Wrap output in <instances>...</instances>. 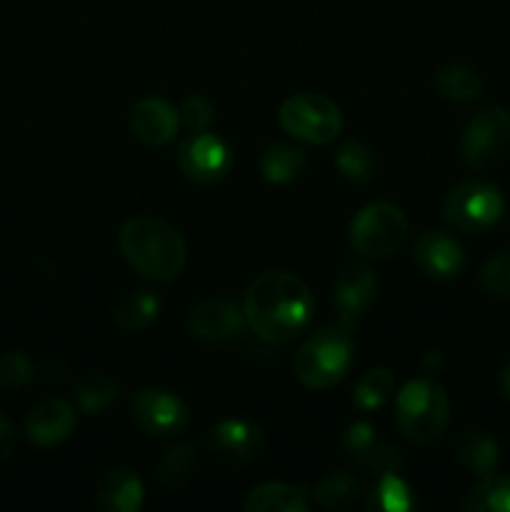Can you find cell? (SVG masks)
Returning <instances> with one entry per match:
<instances>
[{
  "label": "cell",
  "mask_w": 510,
  "mask_h": 512,
  "mask_svg": "<svg viewBox=\"0 0 510 512\" xmlns=\"http://www.w3.org/2000/svg\"><path fill=\"white\" fill-rule=\"evenodd\" d=\"M460 508L468 512H510V478L488 473L468 490Z\"/></svg>",
  "instance_id": "cell-23"
},
{
  "label": "cell",
  "mask_w": 510,
  "mask_h": 512,
  "mask_svg": "<svg viewBox=\"0 0 510 512\" xmlns=\"http://www.w3.org/2000/svg\"><path fill=\"white\" fill-rule=\"evenodd\" d=\"M33 378V363L23 353H0V388H20Z\"/></svg>",
  "instance_id": "cell-32"
},
{
  "label": "cell",
  "mask_w": 510,
  "mask_h": 512,
  "mask_svg": "<svg viewBox=\"0 0 510 512\" xmlns=\"http://www.w3.org/2000/svg\"><path fill=\"white\" fill-rule=\"evenodd\" d=\"M413 260L430 278H455L465 268V250L458 240L443 230H425L413 245Z\"/></svg>",
  "instance_id": "cell-15"
},
{
  "label": "cell",
  "mask_w": 510,
  "mask_h": 512,
  "mask_svg": "<svg viewBox=\"0 0 510 512\" xmlns=\"http://www.w3.org/2000/svg\"><path fill=\"white\" fill-rule=\"evenodd\" d=\"M205 448L225 465L253 463L265 450V433L260 425L245 418H228L213 425L205 438Z\"/></svg>",
  "instance_id": "cell-11"
},
{
  "label": "cell",
  "mask_w": 510,
  "mask_h": 512,
  "mask_svg": "<svg viewBox=\"0 0 510 512\" xmlns=\"http://www.w3.org/2000/svg\"><path fill=\"white\" fill-rule=\"evenodd\" d=\"M435 88L443 98L455 103H468L483 93V80L468 65H443L435 73Z\"/></svg>",
  "instance_id": "cell-27"
},
{
  "label": "cell",
  "mask_w": 510,
  "mask_h": 512,
  "mask_svg": "<svg viewBox=\"0 0 510 512\" xmlns=\"http://www.w3.org/2000/svg\"><path fill=\"white\" fill-rule=\"evenodd\" d=\"M503 195L485 180H465L448 190L443 200V218L463 233H483L503 215Z\"/></svg>",
  "instance_id": "cell-8"
},
{
  "label": "cell",
  "mask_w": 510,
  "mask_h": 512,
  "mask_svg": "<svg viewBox=\"0 0 510 512\" xmlns=\"http://www.w3.org/2000/svg\"><path fill=\"white\" fill-rule=\"evenodd\" d=\"M378 295V278L368 263H348L335 278L333 303L338 308V325L353 333L360 318L368 313Z\"/></svg>",
  "instance_id": "cell-12"
},
{
  "label": "cell",
  "mask_w": 510,
  "mask_h": 512,
  "mask_svg": "<svg viewBox=\"0 0 510 512\" xmlns=\"http://www.w3.org/2000/svg\"><path fill=\"white\" fill-rule=\"evenodd\" d=\"M360 493V483L348 470H330L315 483L313 498L325 510H343L355 503Z\"/></svg>",
  "instance_id": "cell-26"
},
{
  "label": "cell",
  "mask_w": 510,
  "mask_h": 512,
  "mask_svg": "<svg viewBox=\"0 0 510 512\" xmlns=\"http://www.w3.org/2000/svg\"><path fill=\"white\" fill-rule=\"evenodd\" d=\"M130 133L145 145H165L175 138L180 125V115L170 103L160 98H143L130 110Z\"/></svg>",
  "instance_id": "cell-17"
},
{
  "label": "cell",
  "mask_w": 510,
  "mask_h": 512,
  "mask_svg": "<svg viewBox=\"0 0 510 512\" xmlns=\"http://www.w3.org/2000/svg\"><path fill=\"white\" fill-rule=\"evenodd\" d=\"M343 448L358 468L368 470L373 475L398 473L400 465H403V455H400L398 445L390 443L385 435H380L373 425L363 423V420L345 430Z\"/></svg>",
  "instance_id": "cell-13"
},
{
  "label": "cell",
  "mask_w": 510,
  "mask_h": 512,
  "mask_svg": "<svg viewBox=\"0 0 510 512\" xmlns=\"http://www.w3.org/2000/svg\"><path fill=\"white\" fill-rule=\"evenodd\" d=\"M455 458L463 468H468L475 475L493 473L495 463H498V445L493 438L478 430H465L455 443Z\"/></svg>",
  "instance_id": "cell-22"
},
{
  "label": "cell",
  "mask_w": 510,
  "mask_h": 512,
  "mask_svg": "<svg viewBox=\"0 0 510 512\" xmlns=\"http://www.w3.org/2000/svg\"><path fill=\"white\" fill-rule=\"evenodd\" d=\"M415 505L418 503H415V495L410 490V485L398 473H383L375 480L365 508L378 512H408Z\"/></svg>",
  "instance_id": "cell-24"
},
{
  "label": "cell",
  "mask_w": 510,
  "mask_h": 512,
  "mask_svg": "<svg viewBox=\"0 0 510 512\" xmlns=\"http://www.w3.org/2000/svg\"><path fill=\"white\" fill-rule=\"evenodd\" d=\"M305 168H308V158L295 145L275 143L260 158V173L273 185L293 183L295 178H300L305 173Z\"/></svg>",
  "instance_id": "cell-21"
},
{
  "label": "cell",
  "mask_w": 510,
  "mask_h": 512,
  "mask_svg": "<svg viewBox=\"0 0 510 512\" xmlns=\"http://www.w3.org/2000/svg\"><path fill=\"white\" fill-rule=\"evenodd\" d=\"M160 313V300L150 290H128L113 305V323L125 333L150 328Z\"/></svg>",
  "instance_id": "cell-20"
},
{
  "label": "cell",
  "mask_w": 510,
  "mask_h": 512,
  "mask_svg": "<svg viewBox=\"0 0 510 512\" xmlns=\"http://www.w3.org/2000/svg\"><path fill=\"white\" fill-rule=\"evenodd\" d=\"M245 315L233 300L205 298L193 305L188 315V330L203 343H225L243 330Z\"/></svg>",
  "instance_id": "cell-14"
},
{
  "label": "cell",
  "mask_w": 510,
  "mask_h": 512,
  "mask_svg": "<svg viewBox=\"0 0 510 512\" xmlns=\"http://www.w3.org/2000/svg\"><path fill=\"white\" fill-rule=\"evenodd\" d=\"M178 165L193 183H218L233 168V150L220 135L210 130H195L180 143Z\"/></svg>",
  "instance_id": "cell-10"
},
{
  "label": "cell",
  "mask_w": 510,
  "mask_h": 512,
  "mask_svg": "<svg viewBox=\"0 0 510 512\" xmlns=\"http://www.w3.org/2000/svg\"><path fill=\"white\" fill-rule=\"evenodd\" d=\"M15 448H18V435H15V428L10 425V420H5L3 415H0V463L13 458Z\"/></svg>",
  "instance_id": "cell-34"
},
{
  "label": "cell",
  "mask_w": 510,
  "mask_h": 512,
  "mask_svg": "<svg viewBox=\"0 0 510 512\" xmlns=\"http://www.w3.org/2000/svg\"><path fill=\"white\" fill-rule=\"evenodd\" d=\"M510 153V110L488 105L465 125L460 155L473 170H488L503 163Z\"/></svg>",
  "instance_id": "cell-7"
},
{
  "label": "cell",
  "mask_w": 510,
  "mask_h": 512,
  "mask_svg": "<svg viewBox=\"0 0 510 512\" xmlns=\"http://www.w3.org/2000/svg\"><path fill=\"white\" fill-rule=\"evenodd\" d=\"M198 468V455L190 445H175L168 448L155 463V478L163 488H180L193 478Z\"/></svg>",
  "instance_id": "cell-29"
},
{
  "label": "cell",
  "mask_w": 510,
  "mask_h": 512,
  "mask_svg": "<svg viewBox=\"0 0 510 512\" xmlns=\"http://www.w3.org/2000/svg\"><path fill=\"white\" fill-rule=\"evenodd\" d=\"M480 283L495 298H510V250H500L483 265Z\"/></svg>",
  "instance_id": "cell-31"
},
{
  "label": "cell",
  "mask_w": 510,
  "mask_h": 512,
  "mask_svg": "<svg viewBox=\"0 0 510 512\" xmlns=\"http://www.w3.org/2000/svg\"><path fill=\"white\" fill-rule=\"evenodd\" d=\"M130 418L145 435L170 438L188 428V405L163 388H143L130 398Z\"/></svg>",
  "instance_id": "cell-9"
},
{
  "label": "cell",
  "mask_w": 510,
  "mask_h": 512,
  "mask_svg": "<svg viewBox=\"0 0 510 512\" xmlns=\"http://www.w3.org/2000/svg\"><path fill=\"white\" fill-rule=\"evenodd\" d=\"M355 363L353 335L345 328H325L310 335L295 353V378L310 390H328L350 373Z\"/></svg>",
  "instance_id": "cell-3"
},
{
  "label": "cell",
  "mask_w": 510,
  "mask_h": 512,
  "mask_svg": "<svg viewBox=\"0 0 510 512\" xmlns=\"http://www.w3.org/2000/svg\"><path fill=\"white\" fill-rule=\"evenodd\" d=\"M443 365H445L443 353H438V350H428V353H425V358H423L425 373H428V375L438 373V370H443Z\"/></svg>",
  "instance_id": "cell-35"
},
{
  "label": "cell",
  "mask_w": 510,
  "mask_h": 512,
  "mask_svg": "<svg viewBox=\"0 0 510 512\" xmlns=\"http://www.w3.org/2000/svg\"><path fill=\"white\" fill-rule=\"evenodd\" d=\"M280 125L295 140L310 145H328L343 130V113L330 98L320 93L290 95L280 105Z\"/></svg>",
  "instance_id": "cell-6"
},
{
  "label": "cell",
  "mask_w": 510,
  "mask_h": 512,
  "mask_svg": "<svg viewBox=\"0 0 510 512\" xmlns=\"http://www.w3.org/2000/svg\"><path fill=\"white\" fill-rule=\"evenodd\" d=\"M178 115L180 123H183L190 133H195V130H208V125L213 123L215 118V110L208 98H203V95H190V98L183 100Z\"/></svg>",
  "instance_id": "cell-33"
},
{
  "label": "cell",
  "mask_w": 510,
  "mask_h": 512,
  "mask_svg": "<svg viewBox=\"0 0 510 512\" xmlns=\"http://www.w3.org/2000/svg\"><path fill=\"white\" fill-rule=\"evenodd\" d=\"M408 235V218L393 203H370L350 220V245L365 258H390Z\"/></svg>",
  "instance_id": "cell-5"
},
{
  "label": "cell",
  "mask_w": 510,
  "mask_h": 512,
  "mask_svg": "<svg viewBox=\"0 0 510 512\" xmlns=\"http://www.w3.org/2000/svg\"><path fill=\"white\" fill-rule=\"evenodd\" d=\"M145 498L138 473L130 468H113L105 473L95 490V508L105 512H135Z\"/></svg>",
  "instance_id": "cell-18"
},
{
  "label": "cell",
  "mask_w": 510,
  "mask_h": 512,
  "mask_svg": "<svg viewBox=\"0 0 510 512\" xmlns=\"http://www.w3.org/2000/svg\"><path fill=\"white\" fill-rule=\"evenodd\" d=\"M395 393V378L388 368H370L358 378L353 388V403L355 408L370 413L378 410L380 405L388 403Z\"/></svg>",
  "instance_id": "cell-28"
},
{
  "label": "cell",
  "mask_w": 510,
  "mask_h": 512,
  "mask_svg": "<svg viewBox=\"0 0 510 512\" xmlns=\"http://www.w3.org/2000/svg\"><path fill=\"white\" fill-rule=\"evenodd\" d=\"M500 388H503L505 398L510 400V358H508V363L503 365V373H500Z\"/></svg>",
  "instance_id": "cell-36"
},
{
  "label": "cell",
  "mask_w": 510,
  "mask_h": 512,
  "mask_svg": "<svg viewBox=\"0 0 510 512\" xmlns=\"http://www.w3.org/2000/svg\"><path fill=\"white\" fill-rule=\"evenodd\" d=\"M118 245L130 268L150 280L178 278L188 260L183 235L155 215L130 218L120 228Z\"/></svg>",
  "instance_id": "cell-2"
},
{
  "label": "cell",
  "mask_w": 510,
  "mask_h": 512,
  "mask_svg": "<svg viewBox=\"0 0 510 512\" xmlns=\"http://www.w3.org/2000/svg\"><path fill=\"white\" fill-rule=\"evenodd\" d=\"M335 165H338L340 175L345 180H353V183H368L378 168L373 150L358 140H348V143L340 145L338 153H335Z\"/></svg>",
  "instance_id": "cell-30"
},
{
  "label": "cell",
  "mask_w": 510,
  "mask_h": 512,
  "mask_svg": "<svg viewBox=\"0 0 510 512\" xmlns=\"http://www.w3.org/2000/svg\"><path fill=\"white\" fill-rule=\"evenodd\" d=\"M118 390L120 385L115 383V378H110V375L88 373L75 383L73 398H75V405H78L83 413L98 415L115 403Z\"/></svg>",
  "instance_id": "cell-25"
},
{
  "label": "cell",
  "mask_w": 510,
  "mask_h": 512,
  "mask_svg": "<svg viewBox=\"0 0 510 512\" xmlns=\"http://www.w3.org/2000/svg\"><path fill=\"white\" fill-rule=\"evenodd\" d=\"M315 300L305 280L283 270L260 273L245 290L243 315L255 338L280 345L303 333L313 315Z\"/></svg>",
  "instance_id": "cell-1"
},
{
  "label": "cell",
  "mask_w": 510,
  "mask_h": 512,
  "mask_svg": "<svg viewBox=\"0 0 510 512\" xmlns=\"http://www.w3.org/2000/svg\"><path fill=\"white\" fill-rule=\"evenodd\" d=\"M450 420L448 393L430 378L410 380L395 395V423L415 445H430L445 433Z\"/></svg>",
  "instance_id": "cell-4"
},
{
  "label": "cell",
  "mask_w": 510,
  "mask_h": 512,
  "mask_svg": "<svg viewBox=\"0 0 510 512\" xmlns=\"http://www.w3.org/2000/svg\"><path fill=\"white\" fill-rule=\"evenodd\" d=\"M245 512H305L308 490L303 485L263 483L255 485L243 503Z\"/></svg>",
  "instance_id": "cell-19"
},
{
  "label": "cell",
  "mask_w": 510,
  "mask_h": 512,
  "mask_svg": "<svg viewBox=\"0 0 510 512\" xmlns=\"http://www.w3.org/2000/svg\"><path fill=\"white\" fill-rule=\"evenodd\" d=\"M75 430V410L60 398H45L25 418V433L30 443L40 448H53L70 438Z\"/></svg>",
  "instance_id": "cell-16"
}]
</instances>
